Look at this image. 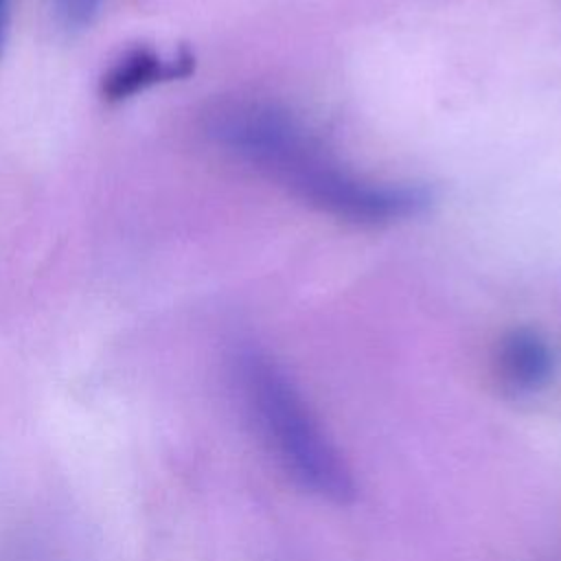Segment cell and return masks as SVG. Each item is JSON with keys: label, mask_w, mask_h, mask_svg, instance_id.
<instances>
[{"label": "cell", "mask_w": 561, "mask_h": 561, "mask_svg": "<svg viewBox=\"0 0 561 561\" xmlns=\"http://www.w3.org/2000/svg\"><path fill=\"white\" fill-rule=\"evenodd\" d=\"M204 127L228 153L337 217L381 224L416 215L430 202L419 186L373 184L348 175L285 112L265 103H217Z\"/></svg>", "instance_id": "cell-1"}, {"label": "cell", "mask_w": 561, "mask_h": 561, "mask_svg": "<svg viewBox=\"0 0 561 561\" xmlns=\"http://www.w3.org/2000/svg\"><path fill=\"white\" fill-rule=\"evenodd\" d=\"M243 414L276 467L305 493L333 504L355 497V478L287 373L265 353L243 346L232 357Z\"/></svg>", "instance_id": "cell-2"}, {"label": "cell", "mask_w": 561, "mask_h": 561, "mask_svg": "<svg viewBox=\"0 0 561 561\" xmlns=\"http://www.w3.org/2000/svg\"><path fill=\"white\" fill-rule=\"evenodd\" d=\"M195 70V55L182 46L164 57L149 46H136L123 53L101 77L99 92L105 103L127 101L158 83L191 77Z\"/></svg>", "instance_id": "cell-3"}, {"label": "cell", "mask_w": 561, "mask_h": 561, "mask_svg": "<svg viewBox=\"0 0 561 561\" xmlns=\"http://www.w3.org/2000/svg\"><path fill=\"white\" fill-rule=\"evenodd\" d=\"M493 370L506 392L524 397L548 386L554 373V357L537 331L519 327L500 337L493 353Z\"/></svg>", "instance_id": "cell-4"}, {"label": "cell", "mask_w": 561, "mask_h": 561, "mask_svg": "<svg viewBox=\"0 0 561 561\" xmlns=\"http://www.w3.org/2000/svg\"><path fill=\"white\" fill-rule=\"evenodd\" d=\"M103 0H53L57 22L66 31H81L96 18Z\"/></svg>", "instance_id": "cell-5"}, {"label": "cell", "mask_w": 561, "mask_h": 561, "mask_svg": "<svg viewBox=\"0 0 561 561\" xmlns=\"http://www.w3.org/2000/svg\"><path fill=\"white\" fill-rule=\"evenodd\" d=\"M9 7H11V0H0V53H2V46H4V39H7Z\"/></svg>", "instance_id": "cell-6"}]
</instances>
